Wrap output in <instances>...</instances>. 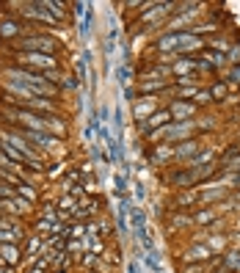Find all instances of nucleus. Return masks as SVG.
I'll list each match as a JSON object with an SVG mask.
<instances>
[{
  "label": "nucleus",
  "instance_id": "obj_1",
  "mask_svg": "<svg viewBox=\"0 0 240 273\" xmlns=\"http://www.w3.org/2000/svg\"><path fill=\"white\" fill-rule=\"evenodd\" d=\"M17 50H22V53H44V56H53V53L58 50V42L56 39H50V36H19L17 39Z\"/></svg>",
  "mask_w": 240,
  "mask_h": 273
},
{
  "label": "nucleus",
  "instance_id": "obj_2",
  "mask_svg": "<svg viewBox=\"0 0 240 273\" xmlns=\"http://www.w3.org/2000/svg\"><path fill=\"white\" fill-rule=\"evenodd\" d=\"M9 119H14V121H22L25 125V130H36V133H50L47 130V116H39V113H33V111H28V108H6L3 111Z\"/></svg>",
  "mask_w": 240,
  "mask_h": 273
},
{
  "label": "nucleus",
  "instance_id": "obj_3",
  "mask_svg": "<svg viewBox=\"0 0 240 273\" xmlns=\"http://www.w3.org/2000/svg\"><path fill=\"white\" fill-rule=\"evenodd\" d=\"M19 64H22V69H33V72H53L56 69V58L53 56H44V53H19Z\"/></svg>",
  "mask_w": 240,
  "mask_h": 273
},
{
  "label": "nucleus",
  "instance_id": "obj_4",
  "mask_svg": "<svg viewBox=\"0 0 240 273\" xmlns=\"http://www.w3.org/2000/svg\"><path fill=\"white\" fill-rule=\"evenodd\" d=\"M0 257H3V262L9 265V268H14V265H19V245L17 243H0Z\"/></svg>",
  "mask_w": 240,
  "mask_h": 273
},
{
  "label": "nucleus",
  "instance_id": "obj_5",
  "mask_svg": "<svg viewBox=\"0 0 240 273\" xmlns=\"http://www.w3.org/2000/svg\"><path fill=\"white\" fill-rule=\"evenodd\" d=\"M6 88H9L11 94H17V97H25V102L36 97V91H33L31 86H25V83H19V80H6Z\"/></svg>",
  "mask_w": 240,
  "mask_h": 273
},
{
  "label": "nucleus",
  "instance_id": "obj_6",
  "mask_svg": "<svg viewBox=\"0 0 240 273\" xmlns=\"http://www.w3.org/2000/svg\"><path fill=\"white\" fill-rule=\"evenodd\" d=\"M19 33H22V25L14 22V19H9V22L0 25V36L3 39H14V36H19Z\"/></svg>",
  "mask_w": 240,
  "mask_h": 273
},
{
  "label": "nucleus",
  "instance_id": "obj_7",
  "mask_svg": "<svg viewBox=\"0 0 240 273\" xmlns=\"http://www.w3.org/2000/svg\"><path fill=\"white\" fill-rule=\"evenodd\" d=\"M25 108H28V111H44V113H53L56 111V105H53V102H47V100H28L25 102Z\"/></svg>",
  "mask_w": 240,
  "mask_h": 273
},
{
  "label": "nucleus",
  "instance_id": "obj_8",
  "mask_svg": "<svg viewBox=\"0 0 240 273\" xmlns=\"http://www.w3.org/2000/svg\"><path fill=\"white\" fill-rule=\"evenodd\" d=\"M17 193L22 196V199H28L31 204L36 202V190H33V185H31V182H19V185H17Z\"/></svg>",
  "mask_w": 240,
  "mask_h": 273
},
{
  "label": "nucleus",
  "instance_id": "obj_9",
  "mask_svg": "<svg viewBox=\"0 0 240 273\" xmlns=\"http://www.w3.org/2000/svg\"><path fill=\"white\" fill-rule=\"evenodd\" d=\"M42 218H44V221H50V224L61 221V218H58V207H56V204H47V207L42 210Z\"/></svg>",
  "mask_w": 240,
  "mask_h": 273
},
{
  "label": "nucleus",
  "instance_id": "obj_10",
  "mask_svg": "<svg viewBox=\"0 0 240 273\" xmlns=\"http://www.w3.org/2000/svg\"><path fill=\"white\" fill-rule=\"evenodd\" d=\"M11 202H14L17 204V210H19V215H25V213H31V202L28 199H22V196H14V199H11Z\"/></svg>",
  "mask_w": 240,
  "mask_h": 273
},
{
  "label": "nucleus",
  "instance_id": "obj_11",
  "mask_svg": "<svg viewBox=\"0 0 240 273\" xmlns=\"http://www.w3.org/2000/svg\"><path fill=\"white\" fill-rule=\"evenodd\" d=\"M3 273H14V268H9V265H6V270Z\"/></svg>",
  "mask_w": 240,
  "mask_h": 273
},
{
  "label": "nucleus",
  "instance_id": "obj_12",
  "mask_svg": "<svg viewBox=\"0 0 240 273\" xmlns=\"http://www.w3.org/2000/svg\"><path fill=\"white\" fill-rule=\"evenodd\" d=\"M28 273H44V270H36V268H31V270H28Z\"/></svg>",
  "mask_w": 240,
  "mask_h": 273
},
{
  "label": "nucleus",
  "instance_id": "obj_13",
  "mask_svg": "<svg viewBox=\"0 0 240 273\" xmlns=\"http://www.w3.org/2000/svg\"><path fill=\"white\" fill-rule=\"evenodd\" d=\"M3 265H6V262H3V257H0V268H3Z\"/></svg>",
  "mask_w": 240,
  "mask_h": 273
}]
</instances>
